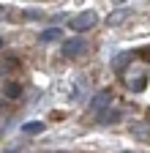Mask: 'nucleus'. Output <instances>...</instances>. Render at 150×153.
Returning a JSON list of instances; mask_svg holds the SVG:
<instances>
[{
	"label": "nucleus",
	"mask_w": 150,
	"mask_h": 153,
	"mask_svg": "<svg viewBox=\"0 0 150 153\" xmlns=\"http://www.w3.org/2000/svg\"><path fill=\"white\" fill-rule=\"evenodd\" d=\"M3 14H8V8H6V6H0V16H3Z\"/></svg>",
	"instance_id": "nucleus-12"
},
{
	"label": "nucleus",
	"mask_w": 150,
	"mask_h": 153,
	"mask_svg": "<svg viewBox=\"0 0 150 153\" xmlns=\"http://www.w3.org/2000/svg\"><path fill=\"white\" fill-rule=\"evenodd\" d=\"M145 85H147V74H142V76H134V79L128 82V88L134 90V93H139V90H145Z\"/></svg>",
	"instance_id": "nucleus-9"
},
{
	"label": "nucleus",
	"mask_w": 150,
	"mask_h": 153,
	"mask_svg": "<svg viewBox=\"0 0 150 153\" xmlns=\"http://www.w3.org/2000/svg\"><path fill=\"white\" fill-rule=\"evenodd\" d=\"M3 93H6V99H19V96H22V85L19 82H6Z\"/></svg>",
	"instance_id": "nucleus-7"
},
{
	"label": "nucleus",
	"mask_w": 150,
	"mask_h": 153,
	"mask_svg": "<svg viewBox=\"0 0 150 153\" xmlns=\"http://www.w3.org/2000/svg\"><path fill=\"white\" fill-rule=\"evenodd\" d=\"M0 47H3V38H0Z\"/></svg>",
	"instance_id": "nucleus-13"
},
{
	"label": "nucleus",
	"mask_w": 150,
	"mask_h": 153,
	"mask_svg": "<svg viewBox=\"0 0 150 153\" xmlns=\"http://www.w3.org/2000/svg\"><path fill=\"white\" fill-rule=\"evenodd\" d=\"M25 16H27V19H41V11L33 8V11H25Z\"/></svg>",
	"instance_id": "nucleus-11"
},
{
	"label": "nucleus",
	"mask_w": 150,
	"mask_h": 153,
	"mask_svg": "<svg viewBox=\"0 0 150 153\" xmlns=\"http://www.w3.org/2000/svg\"><path fill=\"white\" fill-rule=\"evenodd\" d=\"M60 38H63V27H47L38 36V41L41 44H52V41H60Z\"/></svg>",
	"instance_id": "nucleus-5"
},
{
	"label": "nucleus",
	"mask_w": 150,
	"mask_h": 153,
	"mask_svg": "<svg viewBox=\"0 0 150 153\" xmlns=\"http://www.w3.org/2000/svg\"><path fill=\"white\" fill-rule=\"evenodd\" d=\"M44 128H47V126H44L41 120H30V123L22 126V134H41Z\"/></svg>",
	"instance_id": "nucleus-8"
},
{
	"label": "nucleus",
	"mask_w": 150,
	"mask_h": 153,
	"mask_svg": "<svg viewBox=\"0 0 150 153\" xmlns=\"http://www.w3.org/2000/svg\"><path fill=\"white\" fill-rule=\"evenodd\" d=\"M93 25H96V14H93V11H85V14H79L77 19H71V30H74V33H85V30H90Z\"/></svg>",
	"instance_id": "nucleus-2"
},
{
	"label": "nucleus",
	"mask_w": 150,
	"mask_h": 153,
	"mask_svg": "<svg viewBox=\"0 0 150 153\" xmlns=\"http://www.w3.org/2000/svg\"><path fill=\"white\" fill-rule=\"evenodd\" d=\"M106 107H112V93L109 90H101V93H96V96H93V99H90V109L93 112H104Z\"/></svg>",
	"instance_id": "nucleus-3"
},
{
	"label": "nucleus",
	"mask_w": 150,
	"mask_h": 153,
	"mask_svg": "<svg viewBox=\"0 0 150 153\" xmlns=\"http://www.w3.org/2000/svg\"><path fill=\"white\" fill-rule=\"evenodd\" d=\"M137 57V52H123V55H115V60H112V66H115V71H126L128 63Z\"/></svg>",
	"instance_id": "nucleus-6"
},
{
	"label": "nucleus",
	"mask_w": 150,
	"mask_h": 153,
	"mask_svg": "<svg viewBox=\"0 0 150 153\" xmlns=\"http://www.w3.org/2000/svg\"><path fill=\"white\" fill-rule=\"evenodd\" d=\"M85 38H68V41H63V47H60V55L63 57H77V55H82L85 52Z\"/></svg>",
	"instance_id": "nucleus-1"
},
{
	"label": "nucleus",
	"mask_w": 150,
	"mask_h": 153,
	"mask_svg": "<svg viewBox=\"0 0 150 153\" xmlns=\"http://www.w3.org/2000/svg\"><path fill=\"white\" fill-rule=\"evenodd\" d=\"M126 14H128L126 8H123V11H115V14H112V19H109V25H117V22H120V19H123Z\"/></svg>",
	"instance_id": "nucleus-10"
},
{
	"label": "nucleus",
	"mask_w": 150,
	"mask_h": 153,
	"mask_svg": "<svg viewBox=\"0 0 150 153\" xmlns=\"http://www.w3.org/2000/svg\"><path fill=\"white\" fill-rule=\"evenodd\" d=\"M117 120H123V112L120 109H104V112H98V126H109V123H117Z\"/></svg>",
	"instance_id": "nucleus-4"
}]
</instances>
